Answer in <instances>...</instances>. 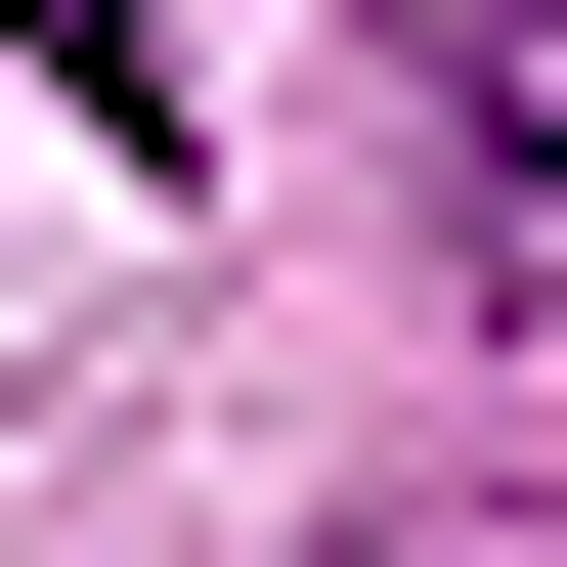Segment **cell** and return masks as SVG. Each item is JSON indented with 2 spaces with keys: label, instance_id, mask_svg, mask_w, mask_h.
Masks as SVG:
<instances>
[{
  "label": "cell",
  "instance_id": "7a4b0ae2",
  "mask_svg": "<svg viewBox=\"0 0 567 567\" xmlns=\"http://www.w3.org/2000/svg\"><path fill=\"white\" fill-rule=\"evenodd\" d=\"M44 87H175V0H44Z\"/></svg>",
  "mask_w": 567,
  "mask_h": 567
},
{
  "label": "cell",
  "instance_id": "3957f363",
  "mask_svg": "<svg viewBox=\"0 0 567 567\" xmlns=\"http://www.w3.org/2000/svg\"><path fill=\"white\" fill-rule=\"evenodd\" d=\"M306 567H481V524H306Z\"/></svg>",
  "mask_w": 567,
  "mask_h": 567
},
{
  "label": "cell",
  "instance_id": "6da1fadb",
  "mask_svg": "<svg viewBox=\"0 0 567 567\" xmlns=\"http://www.w3.org/2000/svg\"><path fill=\"white\" fill-rule=\"evenodd\" d=\"M436 262L567 350V0H436Z\"/></svg>",
  "mask_w": 567,
  "mask_h": 567
}]
</instances>
